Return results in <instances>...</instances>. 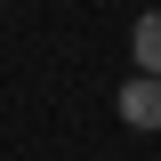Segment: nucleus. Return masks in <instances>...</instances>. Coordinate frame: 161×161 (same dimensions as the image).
<instances>
[{"label": "nucleus", "instance_id": "f257e3e1", "mask_svg": "<svg viewBox=\"0 0 161 161\" xmlns=\"http://www.w3.org/2000/svg\"><path fill=\"white\" fill-rule=\"evenodd\" d=\"M121 121L129 129H161V73H145V80L121 89Z\"/></svg>", "mask_w": 161, "mask_h": 161}, {"label": "nucleus", "instance_id": "f03ea898", "mask_svg": "<svg viewBox=\"0 0 161 161\" xmlns=\"http://www.w3.org/2000/svg\"><path fill=\"white\" fill-rule=\"evenodd\" d=\"M129 48H137V73H161V8H153V16H137Z\"/></svg>", "mask_w": 161, "mask_h": 161}]
</instances>
